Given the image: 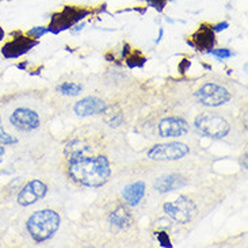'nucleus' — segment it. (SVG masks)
I'll use <instances>...</instances> for the list:
<instances>
[{"instance_id":"obj_20","label":"nucleus","mask_w":248,"mask_h":248,"mask_svg":"<svg viewBox=\"0 0 248 248\" xmlns=\"http://www.w3.org/2000/svg\"><path fill=\"white\" fill-rule=\"evenodd\" d=\"M46 31L47 29H45V27H34L33 30L29 31V35H34L35 38H40V37H42Z\"/></svg>"},{"instance_id":"obj_15","label":"nucleus","mask_w":248,"mask_h":248,"mask_svg":"<svg viewBox=\"0 0 248 248\" xmlns=\"http://www.w3.org/2000/svg\"><path fill=\"white\" fill-rule=\"evenodd\" d=\"M193 41H194L195 46L198 47L200 50H203V49H212V47H213V44H215V33H213L212 29L202 26L200 27V30L193 35Z\"/></svg>"},{"instance_id":"obj_6","label":"nucleus","mask_w":248,"mask_h":248,"mask_svg":"<svg viewBox=\"0 0 248 248\" xmlns=\"http://www.w3.org/2000/svg\"><path fill=\"white\" fill-rule=\"evenodd\" d=\"M164 212L172 220L179 224H187L191 221L195 213V205L186 195H181L175 201H170L164 203Z\"/></svg>"},{"instance_id":"obj_23","label":"nucleus","mask_w":248,"mask_h":248,"mask_svg":"<svg viewBox=\"0 0 248 248\" xmlns=\"http://www.w3.org/2000/svg\"><path fill=\"white\" fill-rule=\"evenodd\" d=\"M4 152H6V151H4V148L0 145V163H1V160H3V156H4Z\"/></svg>"},{"instance_id":"obj_8","label":"nucleus","mask_w":248,"mask_h":248,"mask_svg":"<svg viewBox=\"0 0 248 248\" xmlns=\"http://www.w3.org/2000/svg\"><path fill=\"white\" fill-rule=\"evenodd\" d=\"M10 122L20 132H33L41 124L40 115L29 108H18L10 115Z\"/></svg>"},{"instance_id":"obj_12","label":"nucleus","mask_w":248,"mask_h":248,"mask_svg":"<svg viewBox=\"0 0 248 248\" xmlns=\"http://www.w3.org/2000/svg\"><path fill=\"white\" fill-rule=\"evenodd\" d=\"M186 186V181L179 174H166L155 182V190L160 194L174 191Z\"/></svg>"},{"instance_id":"obj_9","label":"nucleus","mask_w":248,"mask_h":248,"mask_svg":"<svg viewBox=\"0 0 248 248\" xmlns=\"http://www.w3.org/2000/svg\"><path fill=\"white\" fill-rule=\"evenodd\" d=\"M47 193L46 183L40 179H33L26 183L18 194V203L20 206H30L35 202L41 201Z\"/></svg>"},{"instance_id":"obj_13","label":"nucleus","mask_w":248,"mask_h":248,"mask_svg":"<svg viewBox=\"0 0 248 248\" xmlns=\"http://www.w3.org/2000/svg\"><path fill=\"white\" fill-rule=\"evenodd\" d=\"M35 45V42L31 41L30 38L26 37H20V38H15L11 42H8L7 45L3 46V54L6 56L7 59H14V57H18L20 54L26 53L30 47H33Z\"/></svg>"},{"instance_id":"obj_17","label":"nucleus","mask_w":248,"mask_h":248,"mask_svg":"<svg viewBox=\"0 0 248 248\" xmlns=\"http://www.w3.org/2000/svg\"><path fill=\"white\" fill-rule=\"evenodd\" d=\"M16 141L18 140L15 137H13L11 134H8L4 130L1 118H0V145H13V144H16Z\"/></svg>"},{"instance_id":"obj_14","label":"nucleus","mask_w":248,"mask_h":248,"mask_svg":"<svg viewBox=\"0 0 248 248\" xmlns=\"http://www.w3.org/2000/svg\"><path fill=\"white\" fill-rule=\"evenodd\" d=\"M108 222L117 229H127L132 222H133V216L130 213V210L124 206V205H120L117 206L114 210H111V213L108 216Z\"/></svg>"},{"instance_id":"obj_16","label":"nucleus","mask_w":248,"mask_h":248,"mask_svg":"<svg viewBox=\"0 0 248 248\" xmlns=\"http://www.w3.org/2000/svg\"><path fill=\"white\" fill-rule=\"evenodd\" d=\"M81 91H83V86L80 83H76V81H62L57 86V93L69 96V98L78 96Z\"/></svg>"},{"instance_id":"obj_11","label":"nucleus","mask_w":248,"mask_h":248,"mask_svg":"<svg viewBox=\"0 0 248 248\" xmlns=\"http://www.w3.org/2000/svg\"><path fill=\"white\" fill-rule=\"evenodd\" d=\"M147 185L144 181H137L127 185L122 190V197L129 206H137L145 197Z\"/></svg>"},{"instance_id":"obj_5","label":"nucleus","mask_w":248,"mask_h":248,"mask_svg":"<svg viewBox=\"0 0 248 248\" xmlns=\"http://www.w3.org/2000/svg\"><path fill=\"white\" fill-rule=\"evenodd\" d=\"M190 152V148L183 142H167L154 145L147 152V156L155 161L179 160Z\"/></svg>"},{"instance_id":"obj_18","label":"nucleus","mask_w":248,"mask_h":248,"mask_svg":"<svg viewBox=\"0 0 248 248\" xmlns=\"http://www.w3.org/2000/svg\"><path fill=\"white\" fill-rule=\"evenodd\" d=\"M210 53L216 56L218 60H225V59H229L233 56V53L229 49H215V50H210Z\"/></svg>"},{"instance_id":"obj_19","label":"nucleus","mask_w":248,"mask_h":248,"mask_svg":"<svg viewBox=\"0 0 248 248\" xmlns=\"http://www.w3.org/2000/svg\"><path fill=\"white\" fill-rule=\"evenodd\" d=\"M157 240L160 242L163 247H171V243H170V239H168V235L166 232H159L157 233Z\"/></svg>"},{"instance_id":"obj_10","label":"nucleus","mask_w":248,"mask_h":248,"mask_svg":"<svg viewBox=\"0 0 248 248\" xmlns=\"http://www.w3.org/2000/svg\"><path fill=\"white\" fill-rule=\"evenodd\" d=\"M108 106L106 102L98 96H86L81 101L76 102L74 110L79 117H91V115L103 114Z\"/></svg>"},{"instance_id":"obj_4","label":"nucleus","mask_w":248,"mask_h":248,"mask_svg":"<svg viewBox=\"0 0 248 248\" xmlns=\"http://www.w3.org/2000/svg\"><path fill=\"white\" fill-rule=\"evenodd\" d=\"M195 98L203 106L217 108L231 99V91L217 81H206L197 90Z\"/></svg>"},{"instance_id":"obj_21","label":"nucleus","mask_w":248,"mask_h":248,"mask_svg":"<svg viewBox=\"0 0 248 248\" xmlns=\"http://www.w3.org/2000/svg\"><path fill=\"white\" fill-rule=\"evenodd\" d=\"M227 27H228V23H227V22H224V23L217 25L213 30H215V31H220V30H224V29H227Z\"/></svg>"},{"instance_id":"obj_1","label":"nucleus","mask_w":248,"mask_h":248,"mask_svg":"<svg viewBox=\"0 0 248 248\" xmlns=\"http://www.w3.org/2000/svg\"><path fill=\"white\" fill-rule=\"evenodd\" d=\"M68 176L86 187H101L111 175L110 161L103 155L78 154L68 156Z\"/></svg>"},{"instance_id":"obj_2","label":"nucleus","mask_w":248,"mask_h":248,"mask_svg":"<svg viewBox=\"0 0 248 248\" xmlns=\"http://www.w3.org/2000/svg\"><path fill=\"white\" fill-rule=\"evenodd\" d=\"M61 225L60 215L52 209H42L29 217L26 228L34 242H46L59 231Z\"/></svg>"},{"instance_id":"obj_3","label":"nucleus","mask_w":248,"mask_h":248,"mask_svg":"<svg viewBox=\"0 0 248 248\" xmlns=\"http://www.w3.org/2000/svg\"><path fill=\"white\" fill-rule=\"evenodd\" d=\"M195 127L198 132L206 137L220 140L231 132V122L221 114L216 111H205L195 118Z\"/></svg>"},{"instance_id":"obj_24","label":"nucleus","mask_w":248,"mask_h":248,"mask_svg":"<svg viewBox=\"0 0 248 248\" xmlns=\"http://www.w3.org/2000/svg\"><path fill=\"white\" fill-rule=\"evenodd\" d=\"M3 37H4V31H3V29L0 27V40H1Z\"/></svg>"},{"instance_id":"obj_7","label":"nucleus","mask_w":248,"mask_h":248,"mask_svg":"<svg viewBox=\"0 0 248 248\" xmlns=\"http://www.w3.org/2000/svg\"><path fill=\"white\" fill-rule=\"evenodd\" d=\"M190 130L188 122L179 115H168L163 118L157 125V133L163 139L182 137Z\"/></svg>"},{"instance_id":"obj_22","label":"nucleus","mask_w":248,"mask_h":248,"mask_svg":"<svg viewBox=\"0 0 248 248\" xmlns=\"http://www.w3.org/2000/svg\"><path fill=\"white\" fill-rule=\"evenodd\" d=\"M148 1H149L152 6L157 7V4H164V1H166V0H148Z\"/></svg>"}]
</instances>
